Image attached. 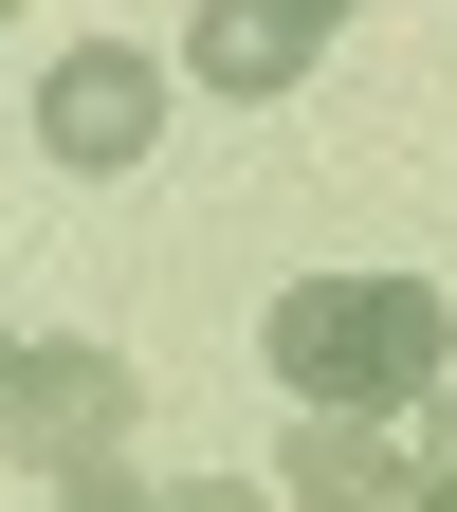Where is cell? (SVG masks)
Here are the masks:
<instances>
[{"mask_svg":"<svg viewBox=\"0 0 457 512\" xmlns=\"http://www.w3.org/2000/svg\"><path fill=\"white\" fill-rule=\"evenodd\" d=\"M55 512H165L147 476H74V494H55Z\"/></svg>","mask_w":457,"mask_h":512,"instance_id":"cell-6","label":"cell"},{"mask_svg":"<svg viewBox=\"0 0 457 512\" xmlns=\"http://www.w3.org/2000/svg\"><path fill=\"white\" fill-rule=\"evenodd\" d=\"M275 494H311V512H403L421 494V458H403V439H384V421H275Z\"/></svg>","mask_w":457,"mask_h":512,"instance_id":"cell-5","label":"cell"},{"mask_svg":"<svg viewBox=\"0 0 457 512\" xmlns=\"http://www.w3.org/2000/svg\"><path fill=\"white\" fill-rule=\"evenodd\" d=\"M165 512H256V476H183V494H165Z\"/></svg>","mask_w":457,"mask_h":512,"instance_id":"cell-8","label":"cell"},{"mask_svg":"<svg viewBox=\"0 0 457 512\" xmlns=\"http://www.w3.org/2000/svg\"><path fill=\"white\" fill-rule=\"evenodd\" d=\"M128 421H147V384H128L110 348H19V384H0V439H19V476H128Z\"/></svg>","mask_w":457,"mask_h":512,"instance_id":"cell-2","label":"cell"},{"mask_svg":"<svg viewBox=\"0 0 457 512\" xmlns=\"http://www.w3.org/2000/svg\"><path fill=\"white\" fill-rule=\"evenodd\" d=\"M0 384H19V330H0Z\"/></svg>","mask_w":457,"mask_h":512,"instance_id":"cell-10","label":"cell"},{"mask_svg":"<svg viewBox=\"0 0 457 512\" xmlns=\"http://www.w3.org/2000/svg\"><path fill=\"white\" fill-rule=\"evenodd\" d=\"M330 19L348 0H202V19H183V74L202 92H293L311 55H330Z\"/></svg>","mask_w":457,"mask_h":512,"instance_id":"cell-4","label":"cell"},{"mask_svg":"<svg viewBox=\"0 0 457 512\" xmlns=\"http://www.w3.org/2000/svg\"><path fill=\"white\" fill-rule=\"evenodd\" d=\"M403 512H457V476H421V494H403Z\"/></svg>","mask_w":457,"mask_h":512,"instance_id":"cell-9","label":"cell"},{"mask_svg":"<svg viewBox=\"0 0 457 512\" xmlns=\"http://www.w3.org/2000/svg\"><path fill=\"white\" fill-rule=\"evenodd\" d=\"M421 476H457V384H439V403H421Z\"/></svg>","mask_w":457,"mask_h":512,"instance_id":"cell-7","label":"cell"},{"mask_svg":"<svg viewBox=\"0 0 457 512\" xmlns=\"http://www.w3.org/2000/svg\"><path fill=\"white\" fill-rule=\"evenodd\" d=\"M0 19H19V0H0Z\"/></svg>","mask_w":457,"mask_h":512,"instance_id":"cell-11","label":"cell"},{"mask_svg":"<svg viewBox=\"0 0 457 512\" xmlns=\"http://www.w3.org/2000/svg\"><path fill=\"white\" fill-rule=\"evenodd\" d=\"M256 348H275V384H293L311 421H403V403H439L457 311H439L421 275H293Z\"/></svg>","mask_w":457,"mask_h":512,"instance_id":"cell-1","label":"cell"},{"mask_svg":"<svg viewBox=\"0 0 457 512\" xmlns=\"http://www.w3.org/2000/svg\"><path fill=\"white\" fill-rule=\"evenodd\" d=\"M37 147L55 165H147L165 147V74H147V55H128V37H74V55H55V74H37Z\"/></svg>","mask_w":457,"mask_h":512,"instance_id":"cell-3","label":"cell"}]
</instances>
